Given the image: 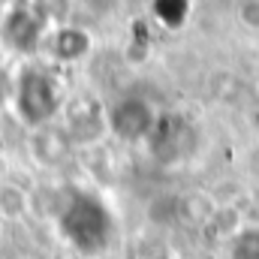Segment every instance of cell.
Masks as SVG:
<instances>
[{
	"instance_id": "obj_1",
	"label": "cell",
	"mask_w": 259,
	"mask_h": 259,
	"mask_svg": "<svg viewBox=\"0 0 259 259\" xmlns=\"http://www.w3.org/2000/svg\"><path fill=\"white\" fill-rule=\"evenodd\" d=\"M12 100L18 109V118L30 127H42L52 121V115L61 106L58 84L42 69H24L18 81H12Z\"/></svg>"
},
{
	"instance_id": "obj_2",
	"label": "cell",
	"mask_w": 259,
	"mask_h": 259,
	"mask_svg": "<svg viewBox=\"0 0 259 259\" xmlns=\"http://www.w3.org/2000/svg\"><path fill=\"white\" fill-rule=\"evenodd\" d=\"M39 27H42V18L30 9H15L6 15L3 21V42L12 49V52H33L36 42H39Z\"/></svg>"
},
{
	"instance_id": "obj_3",
	"label": "cell",
	"mask_w": 259,
	"mask_h": 259,
	"mask_svg": "<svg viewBox=\"0 0 259 259\" xmlns=\"http://www.w3.org/2000/svg\"><path fill=\"white\" fill-rule=\"evenodd\" d=\"M52 49H55V55L61 61H75V58H81L88 52V36L81 30H75V27H64V30L55 33Z\"/></svg>"
},
{
	"instance_id": "obj_4",
	"label": "cell",
	"mask_w": 259,
	"mask_h": 259,
	"mask_svg": "<svg viewBox=\"0 0 259 259\" xmlns=\"http://www.w3.org/2000/svg\"><path fill=\"white\" fill-rule=\"evenodd\" d=\"M238 18H241V24H244V27L259 30V0H247V3H241Z\"/></svg>"
},
{
	"instance_id": "obj_5",
	"label": "cell",
	"mask_w": 259,
	"mask_h": 259,
	"mask_svg": "<svg viewBox=\"0 0 259 259\" xmlns=\"http://www.w3.org/2000/svg\"><path fill=\"white\" fill-rule=\"evenodd\" d=\"M12 100V78L0 69V106H6Z\"/></svg>"
}]
</instances>
